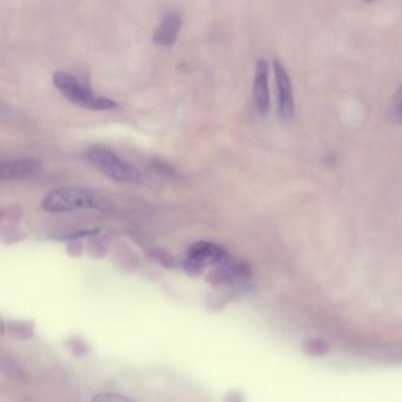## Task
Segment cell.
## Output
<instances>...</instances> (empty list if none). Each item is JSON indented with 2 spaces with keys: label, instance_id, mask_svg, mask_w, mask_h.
Returning a JSON list of instances; mask_svg holds the SVG:
<instances>
[{
  "label": "cell",
  "instance_id": "cell-1",
  "mask_svg": "<svg viewBox=\"0 0 402 402\" xmlns=\"http://www.w3.org/2000/svg\"><path fill=\"white\" fill-rule=\"evenodd\" d=\"M108 201L88 188L78 185L56 188L49 191L41 201V210L46 212H68L74 210L105 209Z\"/></svg>",
  "mask_w": 402,
  "mask_h": 402
},
{
  "label": "cell",
  "instance_id": "cell-2",
  "mask_svg": "<svg viewBox=\"0 0 402 402\" xmlns=\"http://www.w3.org/2000/svg\"><path fill=\"white\" fill-rule=\"evenodd\" d=\"M83 156L91 165L117 182L134 183L141 179L139 168L106 146H88Z\"/></svg>",
  "mask_w": 402,
  "mask_h": 402
},
{
  "label": "cell",
  "instance_id": "cell-3",
  "mask_svg": "<svg viewBox=\"0 0 402 402\" xmlns=\"http://www.w3.org/2000/svg\"><path fill=\"white\" fill-rule=\"evenodd\" d=\"M52 81L61 94L74 105L92 111H105L118 106L117 102L94 94L91 88L79 83L70 73L57 71L53 73Z\"/></svg>",
  "mask_w": 402,
  "mask_h": 402
},
{
  "label": "cell",
  "instance_id": "cell-4",
  "mask_svg": "<svg viewBox=\"0 0 402 402\" xmlns=\"http://www.w3.org/2000/svg\"><path fill=\"white\" fill-rule=\"evenodd\" d=\"M227 259V252L219 244L199 241L191 245L187 252L185 269L188 272L199 274L202 269L217 264Z\"/></svg>",
  "mask_w": 402,
  "mask_h": 402
},
{
  "label": "cell",
  "instance_id": "cell-5",
  "mask_svg": "<svg viewBox=\"0 0 402 402\" xmlns=\"http://www.w3.org/2000/svg\"><path fill=\"white\" fill-rule=\"evenodd\" d=\"M275 83H277V106L281 117L290 119L294 114L295 103H294V91H292V79L285 70V66L279 59H274L272 63Z\"/></svg>",
  "mask_w": 402,
  "mask_h": 402
},
{
  "label": "cell",
  "instance_id": "cell-6",
  "mask_svg": "<svg viewBox=\"0 0 402 402\" xmlns=\"http://www.w3.org/2000/svg\"><path fill=\"white\" fill-rule=\"evenodd\" d=\"M41 169V163L39 159L31 157L5 159L0 163V179L1 181L28 179L38 174Z\"/></svg>",
  "mask_w": 402,
  "mask_h": 402
},
{
  "label": "cell",
  "instance_id": "cell-7",
  "mask_svg": "<svg viewBox=\"0 0 402 402\" xmlns=\"http://www.w3.org/2000/svg\"><path fill=\"white\" fill-rule=\"evenodd\" d=\"M252 94L257 111L261 114H267L270 106V94H269V66L268 61L265 59H260L256 64Z\"/></svg>",
  "mask_w": 402,
  "mask_h": 402
},
{
  "label": "cell",
  "instance_id": "cell-8",
  "mask_svg": "<svg viewBox=\"0 0 402 402\" xmlns=\"http://www.w3.org/2000/svg\"><path fill=\"white\" fill-rule=\"evenodd\" d=\"M181 28H182L181 14L179 12L168 13L154 31V44L171 46L177 39Z\"/></svg>",
  "mask_w": 402,
  "mask_h": 402
},
{
  "label": "cell",
  "instance_id": "cell-9",
  "mask_svg": "<svg viewBox=\"0 0 402 402\" xmlns=\"http://www.w3.org/2000/svg\"><path fill=\"white\" fill-rule=\"evenodd\" d=\"M8 330L18 340H30L36 333V323L32 320H12L8 323Z\"/></svg>",
  "mask_w": 402,
  "mask_h": 402
},
{
  "label": "cell",
  "instance_id": "cell-10",
  "mask_svg": "<svg viewBox=\"0 0 402 402\" xmlns=\"http://www.w3.org/2000/svg\"><path fill=\"white\" fill-rule=\"evenodd\" d=\"M0 367H1L3 373L8 378L13 379V380L19 382L29 381V375L26 374V372L11 356H6L5 354H1Z\"/></svg>",
  "mask_w": 402,
  "mask_h": 402
},
{
  "label": "cell",
  "instance_id": "cell-11",
  "mask_svg": "<svg viewBox=\"0 0 402 402\" xmlns=\"http://www.w3.org/2000/svg\"><path fill=\"white\" fill-rule=\"evenodd\" d=\"M66 348L76 356H86L90 353V345L79 336H71L66 341Z\"/></svg>",
  "mask_w": 402,
  "mask_h": 402
},
{
  "label": "cell",
  "instance_id": "cell-12",
  "mask_svg": "<svg viewBox=\"0 0 402 402\" xmlns=\"http://www.w3.org/2000/svg\"><path fill=\"white\" fill-rule=\"evenodd\" d=\"M305 353L309 354V355H325V354L329 352V345L328 342H325V340L322 339H319V337H314V339H310L308 341L305 342Z\"/></svg>",
  "mask_w": 402,
  "mask_h": 402
},
{
  "label": "cell",
  "instance_id": "cell-13",
  "mask_svg": "<svg viewBox=\"0 0 402 402\" xmlns=\"http://www.w3.org/2000/svg\"><path fill=\"white\" fill-rule=\"evenodd\" d=\"M390 114L395 122L402 124V83L399 86L390 105Z\"/></svg>",
  "mask_w": 402,
  "mask_h": 402
},
{
  "label": "cell",
  "instance_id": "cell-14",
  "mask_svg": "<svg viewBox=\"0 0 402 402\" xmlns=\"http://www.w3.org/2000/svg\"><path fill=\"white\" fill-rule=\"evenodd\" d=\"M91 402H136L132 399L128 398L125 395L118 393H99L94 395Z\"/></svg>",
  "mask_w": 402,
  "mask_h": 402
},
{
  "label": "cell",
  "instance_id": "cell-15",
  "mask_svg": "<svg viewBox=\"0 0 402 402\" xmlns=\"http://www.w3.org/2000/svg\"><path fill=\"white\" fill-rule=\"evenodd\" d=\"M243 395L241 394L239 390H232L229 392L228 394L224 396L223 402H243Z\"/></svg>",
  "mask_w": 402,
  "mask_h": 402
},
{
  "label": "cell",
  "instance_id": "cell-16",
  "mask_svg": "<svg viewBox=\"0 0 402 402\" xmlns=\"http://www.w3.org/2000/svg\"><path fill=\"white\" fill-rule=\"evenodd\" d=\"M99 232V229H94V230H86V232H76L72 235L66 236V240H73V239H78V237H84V236L96 235Z\"/></svg>",
  "mask_w": 402,
  "mask_h": 402
}]
</instances>
